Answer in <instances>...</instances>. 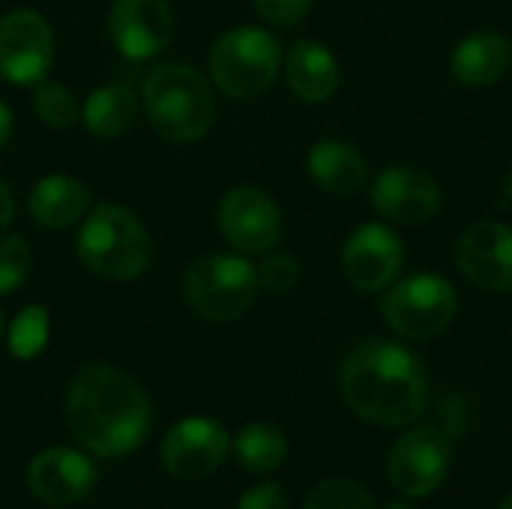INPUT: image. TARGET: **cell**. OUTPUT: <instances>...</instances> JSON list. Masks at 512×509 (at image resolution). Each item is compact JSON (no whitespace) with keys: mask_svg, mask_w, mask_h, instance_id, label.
I'll return each mask as SVG.
<instances>
[{"mask_svg":"<svg viewBox=\"0 0 512 509\" xmlns=\"http://www.w3.org/2000/svg\"><path fill=\"white\" fill-rule=\"evenodd\" d=\"M150 399L108 363L84 366L66 390V423L72 438L99 459L129 456L150 432Z\"/></svg>","mask_w":512,"mask_h":509,"instance_id":"cell-1","label":"cell"},{"mask_svg":"<svg viewBox=\"0 0 512 509\" xmlns=\"http://www.w3.org/2000/svg\"><path fill=\"white\" fill-rule=\"evenodd\" d=\"M342 396L348 408L381 429L414 423L429 402L423 363L399 342L366 339L342 363Z\"/></svg>","mask_w":512,"mask_h":509,"instance_id":"cell-2","label":"cell"},{"mask_svg":"<svg viewBox=\"0 0 512 509\" xmlns=\"http://www.w3.org/2000/svg\"><path fill=\"white\" fill-rule=\"evenodd\" d=\"M141 99L153 132L171 144H195L216 123L213 81L186 63H162L150 69Z\"/></svg>","mask_w":512,"mask_h":509,"instance_id":"cell-3","label":"cell"},{"mask_svg":"<svg viewBox=\"0 0 512 509\" xmlns=\"http://www.w3.org/2000/svg\"><path fill=\"white\" fill-rule=\"evenodd\" d=\"M78 261L111 282L138 279L153 258L150 231L144 222L120 204H99L90 207L84 225L78 231Z\"/></svg>","mask_w":512,"mask_h":509,"instance_id":"cell-4","label":"cell"},{"mask_svg":"<svg viewBox=\"0 0 512 509\" xmlns=\"http://www.w3.org/2000/svg\"><path fill=\"white\" fill-rule=\"evenodd\" d=\"M258 270L243 255L213 252L192 261L183 273L186 306L213 324L243 318L258 297Z\"/></svg>","mask_w":512,"mask_h":509,"instance_id":"cell-5","label":"cell"},{"mask_svg":"<svg viewBox=\"0 0 512 509\" xmlns=\"http://www.w3.org/2000/svg\"><path fill=\"white\" fill-rule=\"evenodd\" d=\"M282 69V45L270 30L234 27L225 30L207 57L210 81L231 99L261 96Z\"/></svg>","mask_w":512,"mask_h":509,"instance_id":"cell-6","label":"cell"},{"mask_svg":"<svg viewBox=\"0 0 512 509\" xmlns=\"http://www.w3.org/2000/svg\"><path fill=\"white\" fill-rule=\"evenodd\" d=\"M459 312L456 288L435 273H417L393 282L381 300V315L405 339L426 342L441 336Z\"/></svg>","mask_w":512,"mask_h":509,"instance_id":"cell-7","label":"cell"},{"mask_svg":"<svg viewBox=\"0 0 512 509\" xmlns=\"http://www.w3.org/2000/svg\"><path fill=\"white\" fill-rule=\"evenodd\" d=\"M219 234L240 255H267L282 237V213L258 186H234L216 207Z\"/></svg>","mask_w":512,"mask_h":509,"instance_id":"cell-8","label":"cell"},{"mask_svg":"<svg viewBox=\"0 0 512 509\" xmlns=\"http://www.w3.org/2000/svg\"><path fill=\"white\" fill-rule=\"evenodd\" d=\"M450 471V438L435 426L405 432L387 459L390 486L405 498H429Z\"/></svg>","mask_w":512,"mask_h":509,"instance_id":"cell-9","label":"cell"},{"mask_svg":"<svg viewBox=\"0 0 512 509\" xmlns=\"http://www.w3.org/2000/svg\"><path fill=\"white\" fill-rule=\"evenodd\" d=\"M54 60L51 24L33 9H12L0 18V75L9 84H36Z\"/></svg>","mask_w":512,"mask_h":509,"instance_id":"cell-10","label":"cell"},{"mask_svg":"<svg viewBox=\"0 0 512 509\" xmlns=\"http://www.w3.org/2000/svg\"><path fill=\"white\" fill-rule=\"evenodd\" d=\"M228 450L231 438L219 420L186 417L174 423L162 438L159 459L165 471L177 480H204L225 462Z\"/></svg>","mask_w":512,"mask_h":509,"instance_id":"cell-11","label":"cell"},{"mask_svg":"<svg viewBox=\"0 0 512 509\" xmlns=\"http://www.w3.org/2000/svg\"><path fill=\"white\" fill-rule=\"evenodd\" d=\"M372 207L393 225H426L444 204L438 180L414 165L384 168L372 180Z\"/></svg>","mask_w":512,"mask_h":509,"instance_id":"cell-12","label":"cell"},{"mask_svg":"<svg viewBox=\"0 0 512 509\" xmlns=\"http://www.w3.org/2000/svg\"><path fill=\"white\" fill-rule=\"evenodd\" d=\"M402 264H405L402 240L393 228L381 222L360 225L342 246L345 279L363 294L387 291L396 282Z\"/></svg>","mask_w":512,"mask_h":509,"instance_id":"cell-13","label":"cell"},{"mask_svg":"<svg viewBox=\"0 0 512 509\" xmlns=\"http://www.w3.org/2000/svg\"><path fill=\"white\" fill-rule=\"evenodd\" d=\"M456 264L462 276L495 294L512 291V228L504 222H474L456 240Z\"/></svg>","mask_w":512,"mask_h":509,"instance_id":"cell-14","label":"cell"},{"mask_svg":"<svg viewBox=\"0 0 512 509\" xmlns=\"http://www.w3.org/2000/svg\"><path fill=\"white\" fill-rule=\"evenodd\" d=\"M114 48L126 60H150L168 48L174 15L168 0H114L108 15Z\"/></svg>","mask_w":512,"mask_h":509,"instance_id":"cell-15","label":"cell"},{"mask_svg":"<svg viewBox=\"0 0 512 509\" xmlns=\"http://www.w3.org/2000/svg\"><path fill=\"white\" fill-rule=\"evenodd\" d=\"M27 486L30 492L51 507H69L84 501L96 486L93 462L75 450L54 447L39 453L27 468Z\"/></svg>","mask_w":512,"mask_h":509,"instance_id":"cell-16","label":"cell"},{"mask_svg":"<svg viewBox=\"0 0 512 509\" xmlns=\"http://www.w3.org/2000/svg\"><path fill=\"white\" fill-rule=\"evenodd\" d=\"M282 63H285V78H288L291 93L309 105L327 102L339 90V60L333 57L327 45L315 39L291 42Z\"/></svg>","mask_w":512,"mask_h":509,"instance_id":"cell-17","label":"cell"},{"mask_svg":"<svg viewBox=\"0 0 512 509\" xmlns=\"http://www.w3.org/2000/svg\"><path fill=\"white\" fill-rule=\"evenodd\" d=\"M510 66L512 42L498 30L471 33L450 54V72L465 87H489L501 81Z\"/></svg>","mask_w":512,"mask_h":509,"instance_id":"cell-18","label":"cell"},{"mask_svg":"<svg viewBox=\"0 0 512 509\" xmlns=\"http://www.w3.org/2000/svg\"><path fill=\"white\" fill-rule=\"evenodd\" d=\"M90 207H93L90 189L81 180L66 177V174H51V177L39 180L27 201L33 222L48 231L72 228L75 222H81L90 213Z\"/></svg>","mask_w":512,"mask_h":509,"instance_id":"cell-19","label":"cell"},{"mask_svg":"<svg viewBox=\"0 0 512 509\" xmlns=\"http://www.w3.org/2000/svg\"><path fill=\"white\" fill-rule=\"evenodd\" d=\"M309 177L330 195H357L369 180V162L366 156L339 138L318 141L306 156Z\"/></svg>","mask_w":512,"mask_h":509,"instance_id":"cell-20","label":"cell"},{"mask_svg":"<svg viewBox=\"0 0 512 509\" xmlns=\"http://www.w3.org/2000/svg\"><path fill=\"white\" fill-rule=\"evenodd\" d=\"M81 120H84L87 132L96 135V138H105V141L120 138L138 120V93L126 81L96 87L84 99Z\"/></svg>","mask_w":512,"mask_h":509,"instance_id":"cell-21","label":"cell"},{"mask_svg":"<svg viewBox=\"0 0 512 509\" xmlns=\"http://www.w3.org/2000/svg\"><path fill=\"white\" fill-rule=\"evenodd\" d=\"M231 450L249 474H270L285 462L288 441L273 423H249L237 432Z\"/></svg>","mask_w":512,"mask_h":509,"instance_id":"cell-22","label":"cell"},{"mask_svg":"<svg viewBox=\"0 0 512 509\" xmlns=\"http://www.w3.org/2000/svg\"><path fill=\"white\" fill-rule=\"evenodd\" d=\"M33 111L51 129H72L75 120H78V102H75V96L63 84L48 81V78H42V81L33 84Z\"/></svg>","mask_w":512,"mask_h":509,"instance_id":"cell-23","label":"cell"},{"mask_svg":"<svg viewBox=\"0 0 512 509\" xmlns=\"http://www.w3.org/2000/svg\"><path fill=\"white\" fill-rule=\"evenodd\" d=\"M303 509H378V504L369 489L354 480H324L306 495Z\"/></svg>","mask_w":512,"mask_h":509,"instance_id":"cell-24","label":"cell"},{"mask_svg":"<svg viewBox=\"0 0 512 509\" xmlns=\"http://www.w3.org/2000/svg\"><path fill=\"white\" fill-rule=\"evenodd\" d=\"M30 246L24 237H0V297L18 291L30 276Z\"/></svg>","mask_w":512,"mask_h":509,"instance_id":"cell-25","label":"cell"},{"mask_svg":"<svg viewBox=\"0 0 512 509\" xmlns=\"http://www.w3.org/2000/svg\"><path fill=\"white\" fill-rule=\"evenodd\" d=\"M258 270V285L270 294H291L300 285V261L288 252H273L261 261Z\"/></svg>","mask_w":512,"mask_h":509,"instance_id":"cell-26","label":"cell"},{"mask_svg":"<svg viewBox=\"0 0 512 509\" xmlns=\"http://www.w3.org/2000/svg\"><path fill=\"white\" fill-rule=\"evenodd\" d=\"M48 339V321L42 315V309H27L21 312V318L15 321L12 330V351L18 357H33Z\"/></svg>","mask_w":512,"mask_h":509,"instance_id":"cell-27","label":"cell"},{"mask_svg":"<svg viewBox=\"0 0 512 509\" xmlns=\"http://www.w3.org/2000/svg\"><path fill=\"white\" fill-rule=\"evenodd\" d=\"M252 3H255V12L267 24H273V27H294V24H300L309 15L315 0H252Z\"/></svg>","mask_w":512,"mask_h":509,"instance_id":"cell-28","label":"cell"},{"mask_svg":"<svg viewBox=\"0 0 512 509\" xmlns=\"http://www.w3.org/2000/svg\"><path fill=\"white\" fill-rule=\"evenodd\" d=\"M237 509H288V495H285L282 486L264 483V486L249 489V492L240 498Z\"/></svg>","mask_w":512,"mask_h":509,"instance_id":"cell-29","label":"cell"},{"mask_svg":"<svg viewBox=\"0 0 512 509\" xmlns=\"http://www.w3.org/2000/svg\"><path fill=\"white\" fill-rule=\"evenodd\" d=\"M12 216H15V201H12L9 186L0 180V231H6V228H9Z\"/></svg>","mask_w":512,"mask_h":509,"instance_id":"cell-30","label":"cell"},{"mask_svg":"<svg viewBox=\"0 0 512 509\" xmlns=\"http://www.w3.org/2000/svg\"><path fill=\"white\" fill-rule=\"evenodd\" d=\"M9 135H12V111L6 102H0V147H6Z\"/></svg>","mask_w":512,"mask_h":509,"instance_id":"cell-31","label":"cell"},{"mask_svg":"<svg viewBox=\"0 0 512 509\" xmlns=\"http://www.w3.org/2000/svg\"><path fill=\"white\" fill-rule=\"evenodd\" d=\"M3 336H6V318H3V309H0V342H3Z\"/></svg>","mask_w":512,"mask_h":509,"instance_id":"cell-32","label":"cell"},{"mask_svg":"<svg viewBox=\"0 0 512 509\" xmlns=\"http://www.w3.org/2000/svg\"><path fill=\"white\" fill-rule=\"evenodd\" d=\"M498 509H512V492L507 495V498H504V501H501V507Z\"/></svg>","mask_w":512,"mask_h":509,"instance_id":"cell-33","label":"cell"},{"mask_svg":"<svg viewBox=\"0 0 512 509\" xmlns=\"http://www.w3.org/2000/svg\"><path fill=\"white\" fill-rule=\"evenodd\" d=\"M384 509H414L411 504H390V507H384Z\"/></svg>","mask_w":512,"mask_h":509,"instance_id":"cell-34","label":"cell"}]
</instances>
